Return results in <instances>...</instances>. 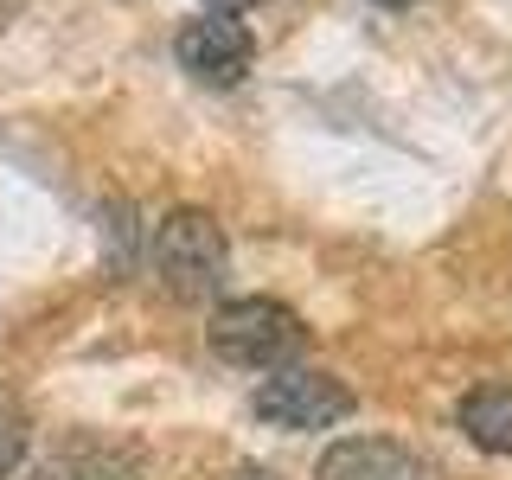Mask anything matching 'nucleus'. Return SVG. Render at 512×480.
I'll return each mask as SVG.
<instances>
[{"label": "nucleus", "mask_w": 512, "mask_h": 480, "mask_svg": "<svg viewBox=\"0 0 512 480\" xmlns=\"http://www.w3.org/2000/svg\"><path fill=\"white\" fill-rule=\"evenodd\" d=\"M20 461H26V423L13 410H0V480L20 468Z\"/></svg>", "instance_id": "nucleus-7"}, {"label": "nucleus", "mask_w": 512, "mask_h": 480, "mask_svg": "<svg viewBox=\"0 0 512 480\" xmlns=\"http://www.w3.org/2000/svg\"><path fill=\"white\" fill-rule=\"evenodd\" d=\"M173 58H180L186 71L199 77V84L231 90V84H244V77H250L256 39L231 20V13H199V20L180 26V39H173Z\"/></svg>", "instance_id": "nucleus-4"}, {"label": "nucleus", "mask_w": 512, "mask_h": 480, "mask_svg": "<svg viewBox=\"0 0 512 480\" xmlns=\"http://www.w3.org/2000/svg\"><path fill=\"white\" fill-rule=\"evenodd\" d=\"M154 269L160 282L180 301H205L224 288V269H231V244H224V224L199 205H180V212L160 218L154 231Z\"/></svg>", "instance_id": "nucleus-2"}, {"label": "nucleus", "mask_w": 512, "mask_h": 480, "mask_svg": "<svg viewBox=\"0 0 512 480\" xmlns=\"http://www.w3.org/2000/svg\"><path fill=\"white\" fill-rule=\"evenodd\" d=\"M212 13H250V7H263V0H205Z\"/></svg>", "instance_id": "nucleus-8"}, {"label": "nucleus", "mask_w": 512, "mask_h": 480, "mask_svg": "<svg viewBox=\"0 0 512 480\" xmlns=\"http://www.w3.org/2000/svg\"><path fill=\"white\" fill-rule=\"evenodd\" d=\"M378 7H416V0H378Z\"/></svg>", "instance_id": "nucleus-10"}, {"label": "nucleus", "mask_w": 512, "mask_h": 480, "mask_svg": "<svg viewBox=\"0 0 512 480\" xmlns=\"http://www.w3.org/2000/svg\"><path fill=\"white\" fill-rule=\"evenodd\" d=\"M250 410L263 416V423H276V429H333V423H346V416H352V391H346L340 378H327V372L288 365V372L256 384Z\"/></svg>", "instance_id": "nucleus-3"}, {"label": "nucleus", "mask_w": 512, "mask_h": 480, "mask_svg": "<svg viewBox=\"0 0 512 480\" xmlns=\"http://www.w3.org/2000/svg\"><path fill=\"white\" fill-rule=\"evenodd\" d=\"M320 480H416V461L384 436H346L320 455Z\"/></svg>", "instance_id": "nucleus-5"}, {"label": "nucleus", "mask_w": 512, "mask_h": 480, "mask_svg": "<svg viewBox=\"0 0 512 480\" xmlns=\"http://www.w3.org/2000/svg\"><path fill=\"white\" fill-rule=\"evenodd\" d=\"M205 340H212V359L231 365V372H288L308 352V327L276 295H244L212 314Z\"/></svg>", "instance_id": "nucleus-1"}, {"label": "nucleus", "mask_w": 512, "mask_h": 480, "mask_svg": "<svg viewBox=\"0 0 512 480\" xmlns=\"http://www.w3.org/2000/svg\"><path fill=\"white\" fill-rule=\"evenodd\" d=\"M231 480H276V474H269V468H237Z\"/></svg>", "instance_id": "nucleus-9"}, {"label": "nucleus", "mask_w": 512, "mask_h": 480, "mask_svg": "<svg viewBox=\"0 0 512 480\" xmlns=\"http://www.w3.org/2000/svg\"><path fill=\"white\" fill-rule=\"evenodd\" d=\"M461 429L487 455H512V384H480L461 397Z\"/></svg>", "instance_id": "nucleus-6"}]
</instances>
